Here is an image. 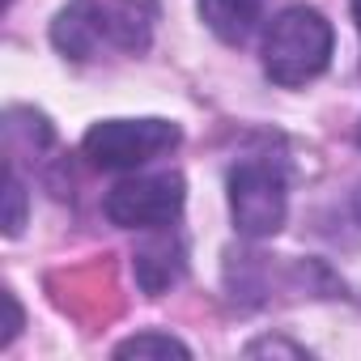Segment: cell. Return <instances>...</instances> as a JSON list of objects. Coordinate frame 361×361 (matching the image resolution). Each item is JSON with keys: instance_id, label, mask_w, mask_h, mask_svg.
Returning a JSON list of instances; mask_svg holds the SVG:
<instances>
[{"instance_id": "6da1fadb", "label": "cell", "mask_w": 361, "mask_h": 361, "mask_svg": "<svg viewBox=\"0 0 361 361\" xmlns=\"http://www.w3.org/2000/svg\"><path fill=\"white\" fill-rule=\"evenodd\" d=\"M331 60V26L319 9L293 5L272 18L264 35V73L276 85H306Z\"/></svg>"}, {"instance_id": "4fadbf2b", "label": "cell", "mask_w": 361, "mask_h": 361, "mask_svg": "<svg viewBox=\"0 0 361 361\" xmlns=\"http://www.w3.org/2000/svg\"><path fill=\"white\" fill-rule=\"evenodd\" d=\"M357 140H361V132H357Z\"/></svg>"}, {"instance_id": "5b68a950", "label": "cell", "mask_w": 361, "mask_h": 361, "mask_svg": "<svg viewBox=\"0 0 361 361\" xmlns=\"http://www.w3.org/2000/svg\"><path fill=\"white\" fill-rule=\"evenodd\" d=\"M51 43L68 60H94V51L106 43V5L94 0H73L51 22Z\"/></svg>"}, {"instance_id": "ba28073f", "label": "cell", "mask_w": 361, "mask_h": 361, "mask_svg": "<svg viewBox=\"0 0 361 361\" xmlns=\"http://www.w3.org/2000/svg\"><path fill=\"white\" fill-rule=\"evenodd\" d=\"M200 18L221 43H243L259 26V0H200Z\"/></svg>"}, {"instance_id": "8992f818", "label": "cell", "mask_w": 361, "mask_h": 361, "mask_svg": "<svg viewBox=\"0 0 361 361\" xmlns=\"http://www.w3.org/2000/svg\"><path fill=\"white\" fill-rule=\"evenodd\" d=\"M132 272H136V285L145 293H166L170 285L183 281L188 272V247L178 234H153L149 243L136 247V259H132Z\"/></svg>"}, {"instance_id": "52a82bcc", "label": "cell", "mask_w": 361, "mask_h": 361, "mask_svg": "<svg viewBox=\"0 0 361 361\" xmlns=\"http://www.w3.org/2000/svg\"><path fill=\"white\" fill-rule=\"evenodd\" d=\"M157 18H161L157 0H111L106 5V43H115L119 51L140 56L153 43Z\"/></svg>"}, {"instance_id": "30bf717a", "label": "cell", "mask_w": 361, "mask_h": 361, "mask_svg": "<svg viewBox=\"0 0 361 361\" xmlns=\"http://www.w3.org/2000/svg\"><path fill=\"white\" fill-rule=\"evenodd\" d=\"M22 226H26V188H22L18 170H9L5 174V234L13 238L22 234Z\"/></svg>"}, {"instance_id": "9c48e42d", "label": "cell", "mask_w": 361, "mask_h": 361, "mask_svg": "<svg viewBox=\"0 0 361 361\" xmlns=\"http://www.w3.org/2000/svg\"><path fill=\"white\" fill-rule=\"evenodd\" d=\"M115 357H192V348L183 344V340H174V336H166V331H140V336H132V340H123L119 348H115Z\"/></svg>"}, {"instance_id": "277c9868", "label": "cell", "mask_w": 361, "mask_h": 361, "mask_svg": "<svg viewBox=\"0 0 361 361\" xmlns=\"http://www.w3.org/2000/svg\"><path fill=\"white\" fill-rule=\"evenodd\" d=\"M183 213V178L178 174H136L111 188L106 217L123 230H166Z\"/></svg>"}, {"instance_id": "7a4b0ae2", "label": "cell", "mask_w": 361, "mask_h": 361, "mask_svg": "<svg viewBox=\"0 0 361 361\" xmlns=\"http://www.w3.org/2000/svg\"><path fill=\"white\" fill-rule=\"evenodd\" d=\"M183 140L178 123L170 119H102L85 132V157L98 170H136L149 157L174 149Z\"/></svg>"}, {"instance_id": "8fae6325", "label": "cell", "mask_w": 361, "mask_h": 361, "mask_svg": "<svg viewBox=\"0 0 361 361\" xmlns=\"http://www.w3.org/2000/svg\"><path fill=\"white\" fill-rule=\"evenodd\" d=\"M0 302L9 306V323H5V331H0V348H9V344L18 340V331H22V306H18L13 289H5V293H0Z\"/></svg>"}, {"instance_id": "3957f363", "label": "cell", "mask_w": 361, "mask_h": 361, "mask_svg": "<svg viewBox=\"0 0 361 361\" xmlns=\"http://www.w3.org/2000/svg\"><path fill=\"white\" fill-rule=\"evenodd\" d=\"M285 209H289V192H285L281 170L264 161H243L230 174V213H234L238 234L272 238L285 226Z\"/></svg>"}, {"instance_id": "7c38bea8", "label": "cell", "mask_w": 361, "mask_h": 361, "mask_svg": "<svg viewBox=\"0 0 361 361\" xmlns=\"http://www.w3.org/2000/svg\"><path fill=\"white\" fill-rule=\"evenodd\" d=\"M353 13H357V26H361V0H353Z\"/></svg>"}]
</instances>
